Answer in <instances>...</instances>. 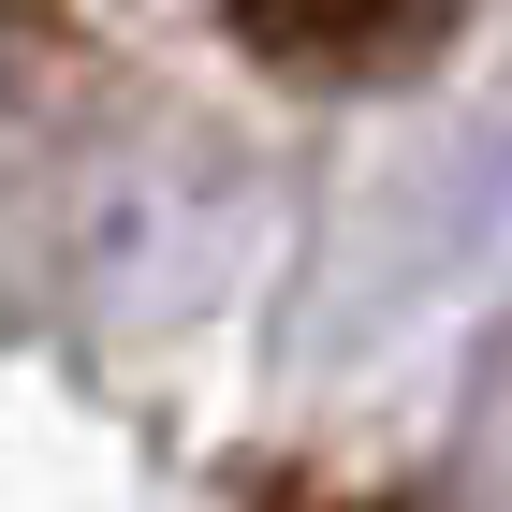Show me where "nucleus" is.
<instances>
[{
	"instance_id": "f257e3e1",
	"label": "nucleus",
	"mask_w": 512,
	"mask_h": 512,
	"mask_svg": "<svg viewBox=\"0 0 512 512\" xmlns=\"http://www.w3.org/2000/svg\"><path fill=\"white\" fill-rule=\"evenodd\" d=\"M235 30L278 74H410L454 30V0H235Z\"/></svg>"
},
{
	"instance_id": "f03ea898",
	"label": "nucleus",
	"mask_w": 512,
	"mask_h": 512,
	"mask_svg": "<svg viewBox=\"0 0 512 512\" xmlns=\"http://www.w3.org/2000/svg\"><path fill=\"white\" fill-rule=\"evenodd\" d=\"M264 512H395V498H337V483H278Z\"/></svg>"
}]
</instances>
